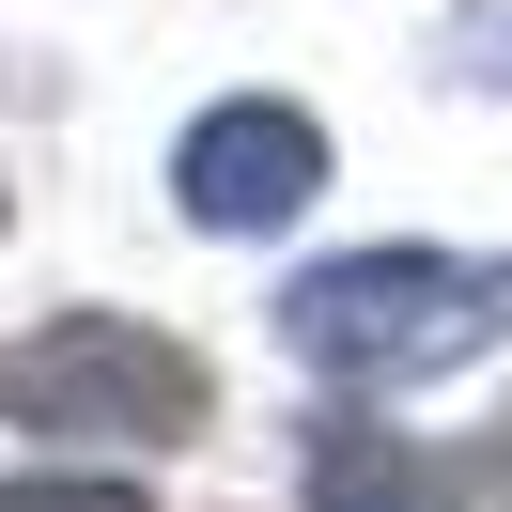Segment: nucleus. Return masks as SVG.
<instances>
[{
	"label": "nucleus",
	"mask_w": 512,
	"mask_h": 512,
	"mask_svg": "<svg viewBox=\"0 0 512 512\" xmlns=\"http://www.w3.org/2000/svg\"><path fill=\"white\" fill-rule=\"evenodd\" d=\"M497 342H512V264H466V249H326L280 280V357L357 404L435 388Z\"/></svg>",
	"instance_id": "nucleus-1"
},
{
	"label": "nucleus",
	"mask_w": 512,
	"mask_h": 512,
	"mask_svg": "<svg viewBox=\"0 0 512 512\" xmlns=\"http://www.w3.org/2000/svg\"><path fill=\"white\" fill-rule=\"evenodd\" d=\"M0 419L63 450H125V466H171V450L218 435V357L171 342L140 311H47L0 342Z\"/></svg>",
	"instance_id": "nucleus-2"
},
{
	"label": "nucleus",
	"mask_w": 512,
	"mask_h": 512,
	"mask_svg": "<svg viewBox=\"0 0 512 512\" xmlns=\"http://www.w3.org/2000/svg\"><path fill=\"white\" fill-rule=\"evenodd\" d=\"M171 202H187V233H295L326 202V125L295 94H218L187 140H171Z\"/></svg>",
	"instance_id": "nucleus-3"
},
{
	"label": "nucleus",
	"mask_w": 512,
	"mask_h": 512,
	"mask_svg": "<svg viewBox=\"0 0 512 512\" xmlns=\"http://www.w3.org/2000/svg\"><path fill=\"white\" fill-rule=\"evenodd\" d=\"M295 512H497V497L466 481V450L404 435L342 388L326 419H295Z\"/></svg>",
	"instance_id": "nucleus-4"
},
{
	"label": "nucleus",
	"mask_w": 512,
	"mask_h": 512,
	"mask_svg": "<svg viewBox=\"0 0 512 512\" xmlns=\"http://www.w3.org/2000/svg\"><path fill=\"white\" fill-rule=\"evenodd\" d=\"M0 512H156V481H125V466H16Z\"/></svg>",
	"instance_id": "nucleus-5"
},
{
	"label": "nucleus",
	"mask_w": 512,
	"mask_h": 512,
	"mask_svg": "<svg viewBox=\"0 0 512 512\" xmlns=\"http://www.w3.org/2000/svg\"><path fill=\"white\" fill-rule=\"evenodd\" d=\"M450 78H466V94H512V0H481L466 32H450Z\"/></svg>",
	"instance_id": "nucleus-6"
},
{
	"label": "nucleus",
	"mask_w": 512,
	"mask_h": 512,
	"mask_svg": "<svg viewBox=\"0 0 512 512\" xmlns=\"http://www.w3.org/2000/svg\"><path fill=\"white\" fill-rule=\"evenodd\" d=\"M466 481H481V497L512 512V419H481V435H466Z\"/></svg>",
	"instance_id": "nucleus-7"
},
{
	"label": "nucleus",
	"mask_w": 512,
	"mask_h": 512,
	"mask_svg": "<svg viewBox=\"0 0 512 512\" xmlns=\"http://www.w3.org/2000/svg\"><path fill=\"white\" fill-rule=\"evenodd\" d=\"M0 218H16V187H0Z\"/></svg>",
	"instance_id": "nucleus-8"
}]
</instances>
